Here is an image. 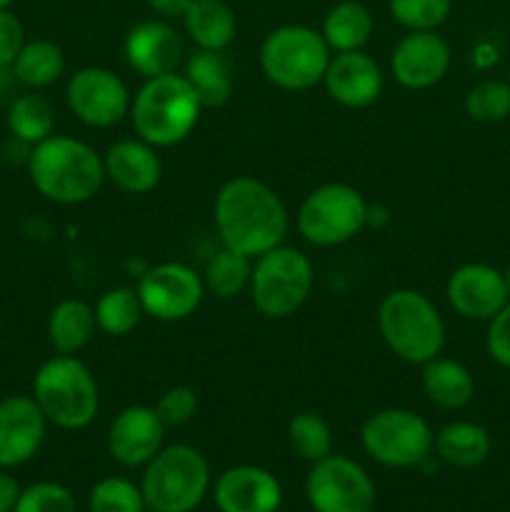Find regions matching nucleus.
<instances>
[{"label": "nucleus", "instance_id": "nucleus-31", "mask_svg": "<svg viewBox=\"0 0 510 512\" xmlns=\"http://www.w3.org/2000/svg\"><path fill=\"white\" fill-rule=\"evenodd\" d=\"M145 310L140 303L138 288H130V285H118V288L105 290L103 295L95 303V323L98 330H103L105 335H113V338H123L130 335L143 320Z\"/></svg>", "mask_w": 510, "mask_h": 512}, {"label": "nucleus", "instance_id": "nucleus-5", "mask_svg": "<svg viewBox=\"0 0 510 512\" xmlns=\"http://www.w3.org/2000/svg\"><path fill=\"white\" fill-rule=\"evenodd\" d=\"M33 400L45 420L60 430H83L100 410V388L75 355H53L33 375Z\"/></svg>", "mask_w": 510, "mask_h": 512}, {"label": "nucleus", "instance_id": "nucleus-18", "mask_svg": "<svg viewBox=\"0 0 510 512\" xmlns=\"http://www.w3.org/2000/svg\"><path fill=\"white\" fill-rule=\"evenodd\" d=\"M48 420L33 395H8L0 400V468L25 465L43 448Z\"/></svg>", "mask_w": 510, "mask_h": 512}, {"label": "nucleus", "instance_id": "nucleus-10", "mask_svg": "<svg viewBox=\"0 0 510 512\" xmlns=\"http://www.w3.org/2000/svg\"><path fill=\"white\" fill-rule=\"evenodd\" d=\"M435 433L425 418L405 408H385L360 428L363 450L385 468H420L433 458Z\"/></svg>", "mask_w": 510, "mask_h": 512}, {"label": "nucleus", "instance_id": "nucleus-41", "mask_svg": "<svg viewBox=\"0 0 510 512\" xmlns=\"http://www.w3.org/2000/svg\"><path fill=\"white\" fill-rule=\"evenodd\" d=\"M148 3L160 18L173 20V18H183L185 10H188V5L193 3V0H148Z\"/></svg>", "mask_w": 510, "mask_h": 512}, {"label": "nucleus", "instance_id": "nucleus-9", "mask_svg": "<svg viewBox=\"0 0 510 512\" xmlns=\"http://www.w3.org/2000/svg\"><path fill=\"white\" fill-rule=\"evenodd\" d=\"M298 233L315 248H335L368 225V203L348 183H325L310 190L298 208Z\"/></svg>", "mask_w": 510, "mask_h": 512}, {"label": "nucleus", "instance_id": "nucleus-33", "mask_svg": "<svg viewBox=\"0 0 510 512\" xmlns=\"http://www.w3.org/2000/svg\"><path fill=\"white\" fill-rule=\"evenodd\" d=\"M90 512H145L143 490L133 480L110 475V478L98 480L88 495Z\"/></svg>", "mask_w": 510, "mask_h": 512}, {"label": "nucleus", "instance_id": "nucleus-11", "mask_svg": "<svg viewBox=\"0 0 510 512\" xmlns=\"http://www.w3.org/2000/svg\"><path fill=\"white\" fill-rule=\"evenodd\" d=\"M305 498L315 512H373L378 503L375 483L363 465L333 453L310 465Z\"/></svg>", "mask_w": 510, "mask_h": 512}, {"label": "nucleus", "instance_id": "nucleus-15", "mask_svg": "<svg viewBox=\"0 0 510 512\" xmlns=\"http://www.w3.org/2000/svg\"><path fill=\"white\" fill-rule=\"evenodd\" d=\"M168 425L150 405H130L110 423L105 445L108 455L123 468H145L165 445Z\"/></svg>", "mask_w": 510, "mask_h": 512}, {"label": "nucleus", "instance_id": "nucleus-29", "mask_svg": "<svg viewBox=\"0 0 510 512\" xmlns=\"http://www.w3.org/2000/svg\"><path fill=\"white\" fill-rule=\"evenodd\" d=\"M15 80L28 90H45L65 73V55L53 40H25L13 63Z\"/></svg>", "mask_w": 510, "mask_h": 512}, {"label": "nucleus", "instance_id": "nucleus-7", "mask_svg": "<svg viewBox=\"0 0 510 512\" xmlns=\"http://www.w3.org/2000/svg\"><path fill=\"white\" fill-rule=\"evenodd\" d=\"M140 490L148 510L193 512L210 490V465L190 445H168L145 465Z\"/></svg>", "mask_w": 510, "mask_h": 512}, {"label": "nucleus", "instance_id": "nucleus-26", "mask_svg": "<svg viewBox=\"0 0 510 512\" xmlns=\"http://www.w3.org/2000/svg\"><path fill=\"white\" fill-rule=\"evenodd\" d=\"M183 75L203 108H223L233 95V68L225 53L198 50L185 60Z\"/></svg>", "mask_w": 510, "mask_h": 512}, {"label": "nucleus", "instance_id": "nucleus-32", "mask_svg": "<svg viewBox=\"0 0 510 512\" xmlns=\"http://www.w3.org/2000/svg\"><path fill=\"white\" fill-rule=\"evenodd\" d=\"M288 445L310 465L333 453V430L318 413H298L288 423Z\"/></svg>", "mask_w": 510, "mask_h": 512}, {"label": "nucleus", "instance_id": "nucleus-46", "mask_svg": "<svg viewBox=\"0 0 510 512\" xmlns=\"http://www.w3.org/2000/svg\"><path fill=\"white\" fill-rule=\"evenodd\" d=\"M278 512H280V510H278Z\"/></svg>", "mask_w": 510, "mask_h": 512}, {"label": "nucleus", "instance_id": "nucleus-25", "mask_svg": "<svg viewBox=\"0 0 510 512\" xmlns=\"http://www.w3.org/2000/svg\"><path fill=\"white\" fill-rule=\"evenodd\" d=\"M423 390L433 405L460 410L473 400L475 380L463 363L453 358H433L423 365Z\"/></svg>", "mask_w": 510, "mask_h": 512}, {"label": "nucleus", "instance_id": "nucleus-23", "mask_svg": "<svg viewBox=\"0 0 510 512\" xmlns=\"http://www.w3.org/2000/svg\"><path fill=\"white\" fill-rule=\"evenodd\" d=\"M433 453L450 468L473 470L488 460L490 435L483 425L455 420L435 433Z\"/></svg>", "mask_w": 510, "mask_h": 512}, {"label": "nucleus", "instance_id": "nucleus-19", "mask_svg": "<svg viewBox=\"0 0 510 512\" xmlns=\"http://www.w3.org/2000/svg\"><path fill=\"white\" fill-rule=\"evenodd\" d=\"M213 500L220 512H278L283 485L260 465H235L215 480Z\"/></svg>", "mask_w": 510, "mask_h": 512}, {"label": "nucleus", "instance_id": "nucleus-14", "mask_svg": "<svg viewBox=\"0 0 510 512\" xmlns=\"http://www.w3.org/2000/svg\"><path fill=\"white\" fill-rule=\"evenodd\" d=\"M450 45L438 30H410L390 53V73L408 90H428L448 75Z\"/></svg>", "mask_w": 510, "mask_h": 512}, {"label": "nucleus", "instance_id": "nucleus-34", "mask_svg": "<svg viewBox=\"0 0 510 512\" xmlns=\"http://www.w3.org/2000/svg\"><path fill=\"white\" fill-rule=\"evenodd\" d=\"M465 113L478 123H503L510 118V85L503 80H480L465 95Z\"/></svg>", "mask_w": 510, "mask_h": 512}, {"label": "nucleus", "instance_id": "nucleus-16", "mask_svg": "<svg viewBox=\"0 0 510 512\" xmlns=\"http://www.w3.org/2000/svg\"><path fill=\"white\" fill-rule=\"evenodd\" d=\"M448 303L460 318L488 323L510 303L505 273L485 263H468L453 270L445 285Z\"/></svg>", "mask_w": 510, "mask_h": 512}, {"label": "nucleus", "instance_id": "nucleus-22", "mask_svg": "<svg viewBox=\"0 0 510 512\" xmlns=\"http://www.w3.org/2000/svg\"><path fill=\"white\" fill-rule=\"evenodd\" d=\"M183 25L198 50L225 53L238 35V20L225 0H193L185 10Z\"/></svg>", "mask_w": 510, "mask_h": 512}, {"label": "nucleus", "instance_id": "nucleus-42", "mask_svg": "<svg viewBox=\"0 0 510 512\" xmlns=\"http://www.w3.org/2000/svg\"><path fill=\"white\" fill-rule=\"evenodd\" d=\"M15 83H18V80H15L13 68H0V98H3L5 93H10V88H13Z\"/></svg>", "mask_w": 510, "mask_h": 512}, {"label": "nucleus", "instance_id": "nucleus-27", "mask_svg": "<svg viewBox=\"0 0 510 512\" xmlns=\"http://www.w3.org/2000/svg\"><path fill=\"white\" fill-rule=\"evenodd\" d=\"M375 30L373 13L358 0H340L325 13L323 38L333 53L363 50L370 43Z\"/></svg>", "mask_w": 510, "mask_h": 512}, {"label": "nucleus", "instance_id": "nucleus-6", "mask_svg": "<svg viewBox=\"0 0 510 512\" xmlns=\"http://www.w3.org/2000/svg\"><path fill=\"white\" fill-rule=\"evenodd\" d=\"M333 50L323 33L310 25H280L260 45V70L275 88L303 93L323 85Z\"/></svg>", "mask_w": 510, "mask_h": 512}, {"label": "nucleus", "instance_id": "nucleus-17", "mask_svg": "<svg viewBox=\"0 0 510 512\" xmlns=\"http://www.w3.org/2000/svg\"><path fill=\"white\" fill-rule=\"evenodd\" d=\"M123 53L130 70H135L143 80L178 73L185 55L183 35L165 18L140 20L125 35Z\"/></svg>", "mask_w": 510, "mask_h": 512}, {"label": "nucleus", "instance_id": "nucleus-24", "mask_svg": "<svg viewBox=\"0 0 510 512\" xmlns=\"http://www.w3.org/2000/svg\"><path fill=\"white\" fill-rule=\"evenodd\" d=\"M95 330H98L95 308L85 300H60L48 315V340L55 353L60 355L80 353L93 340Z\"/></svg>", "mask_w": 510, "mask_h": 512}, {"label": "nucleus", "instance_id": "nucleus-13", "mask_svg": "<svg viewBox=\"0 0 510 512\" xmlns=\"http://www.w3.org/2000/svg\"><path fill=\"white\" fill-rule=\"evenodd\" d=\"M135 288H138L145 315L160 323L188 320L205 298L203 275L195 273L185 263L148 265Z\"/></svg>", "mask_w": 510, "mask_h": 512}, {"label": "nucleus", "instance_id": "nucleus-4", "mask_svg": "<svg viewBox=\"0 0 510 512\" xmlns=\"http://www.w3.org/2000/svg\"><path fill=\"white\" fill-rule=\"evenodd\" d=\"M378 330L390 353L410 365L438 358L445 345V323L433 300L420 290L398 288L378 308Z\"/></svg>", "mask_w": 510, "mask_h": 512}, {"label": "nucleus", "instance_id": "nucleus-3", "mask_svg": "<svg viewBox=\"0 0 510 512\" xmlns=\"http://www.w3.org/2000/svg\"><path fill=\"white\" fill-rule=\"evenodd\" d=\"M203 103L183 73L148 78L130 103V123L135 135L155 148L183 143L198 125Z\"/></svg>", "mask_w": 510, "mask_h": 512}, {"label": "nucleus", "instance_id": "nucleus-35", "mask_svg": "<svg viewBox=\"0 0 510 512\" xmlns=\"http://www.w3.org/2000/svg\"><path fill=\"white\" fill-rule=\"evenodd\" d=\"M390 18L410 30H438L453 10V0H388Z\"/></svg>", "mask_w": 510, "mask_h": 512}, {"label": "nucleus", "instance_id": "nucleus-8", "mask_svg": "<svg viewBox=\"0 0 510 512\" xmlns=\"http://www.w3.org/2000/svg\"><path fill=\"white\" fill-rule=\"evenodd\" d=\"M315 273L308 255L290 245H278L253 260L248 293L263 318L283 320L298 313L313 293Z\"/></svg>", "mask_w": 510, "mask_h": 512}, {"label": "nucleus", "instance_id": "nucleus-38", "mask_svg": "<svg viewBox=\"0 0 510 512\" xmlns=\"http://www.w3.org/2000/svg\"><path fill=\"white\" fill-rule=\"evenodd\" d=\"M25 45V28L10 8L0 10V68H13Z\"/></svg>", "mask_w": 510, "mask_h": 512}, {"label": "nucleus", "instance_id": "nucleus-36", "mask_svg": "<svg viewBox=\"0 0 510 512\" xmlns=\"http://www.w3.org/2000/svg\"><path fill=\"white\" fill-rule=\"evenodd\" d=\"M13 512H78V503L65 485L40 480L23 488Z\"/></svg>", "mask_w": 510, "mask_h": 512}, {"label": "nucleus", "instance_id": "nucleus-37", "mask_svg": "<svg viewBox=\"0 0 510 512\" xmlns=\"http://www.w3.org/2000/svg\"><path fill=\"white\" fill-rule=\"evenodd\" d=\"M155 410L168 428H180V425L190 423L198 413V393L188 385H175L160 395Z\"/></svg>", "mask_w": 510, "mask_h": 512}, {"label": "nucleus", "instance_id": "nucleus-40", "mask_svg": "<svg viewBox=\"0 0 510 512\" xmlns=\"http://www.w3.org/2000/svg\"><path fill=\"white\" fill-rule=\"evenodd\" d=\"M20 493H23V488H20L18 480L10 475V470L0 468V512H13Z\"/></svg>", "mask_w": 510, "mask_h": 512}, {"label": "nucleus", "instance_id": "nucleus-43", "mask_svg": "<svg viewBox=\"0 0 510 512\" xmlns=\"http://www.w3.org/2000/svg\"><path fill=\"white\" fill-rule=\"evenodd\" d=\"M15 0H0V10H5V8H10V5H13Z\"/></svg>", "mask_w": 510, "mask_h": 512}, {"label": "nucleus", "instance_id": "nucleus-12", "mask_svg": "<svg viewBox=\"0 0 510 512\" xmlns=\"http://www.w3.org/2000/svg\"><path fill=\"white\" fill-rule=\"evenodd\" d=\"M65 103L68 110L88 128H113L125 115H130V95L128 85L113 70L88 65L70 75L65 85Z\"/></svg>", "mask_w": 510, "mask_h": 512}, {"label": "nucleus", "instance_id": "nucleus-20", "mask_svg": "<svg viewBox=\"0 0 510 512\" xmlns=\"http://www.w3.org/2000/svg\"><path fill=\"white\" fill-rule=\"evenodd\" d=\"M385 85V75L380 65L363 50L335 53L325 70L323 88L338 105L350 110H360L373 105L380 98Z\"/></svg>", "mask_w": 510, "mask_h": 512}, {"label": "nucleus", "instance_id": "nucleus-45", "mask_svg": "<svg viewBox=\"0 0 510 512\" xmlns=\"http://www.w3.org/2000/svg\"><path fill=\"white\" fill-rule=\"evenodd\" d=\"M3 163H5V160H3V148H0V168H3Z\"/></svg>", "mask_w": 510, "mask_h": 512}, {"label": "nucleus", "instance_id": "nucleus-28", "mask_svg": "<svg viewBox=\"0 0 510 512\" xmlns=\"http://www.w3.org/2000/svg\"><path fill=\"white\" fill-rule=\"evenodd\" d=\"M5 125L10 138L38 145L55 133V108L45 95H40V90H28L10 100Z\"/></svg>", "mask_w": 510, "mask_h": 512}, {"label": "nucleus", "instance_id": "nucleus-39", "mask_svg": "<svg viewBox=\"0 0 510 512\" xmlns=\"http://www.w3.org/2000/svg\"><path fill=\"white\" fill-rule=\"evenodd\" d=\"M490 358L498 365L510 370V303L500 310L495 318L488 320V335H485Z\"/></svg>", "mask_w": 510, "mask_h": 512}, {"label": "nucleus", "instance_id": "nucleus-30", "mask_svg": "<svg viewBox=\"0 0 510 512\" xmlns=\"http://www.w3.org/2000/svg\"><path fill=\"white\" fill-rule=\"evenodd\" d=\"M250 273H253V258L220 245V250L210 255L200 275H203L205 293L230 300L248 290Z\"/></svg>", "mask_w": 510, "mask_h": 512}, {"label": "nucleus", "instance_id": "nucleus-1", "mask_svg": "<svg viewBox=\"0 0 510 512\" xmlns=\"http://www.w3.org/2000/svg\"><path fill=\"white\" fill-rule=\"evenodd\" d=\"M213 223L220 245L255 260L285 243L290 215L283 198L268 183L238 175L223 183L215 195Z\"/></svg>", "mask_w": 510, "mask_h": 512}, {"label": "nucleus", "instance_id": "nucleus-44", "mask_svg": "<svg viewBox=\"0 0 510 512\" xmlns=\"http://www.w3.org/2000/svg\"><path fill=\"white\" fill-rule=\"evenodd\" d=\"M505 283H508V293H510V265H508V270H505Z\"/></svg>", "mask_w": 510, "mask_h": 512}, {"label": "nucleus", "instance_id": "nucleus-2", "mask_svg": "<svg viewBox=\"0 0 510 512\" xmlns=\"http://www.w3.org/2000/svg\"><path fill=\"white\" fill-rule=\"evenodd\" d=\"M25 168L33 188L58 205L88 203L105 183L103 158L88 143L70 135L53 133L33 145Z\"/></svg>", "mask_w": 510, "mask_h": 512}, {"label": "nucleus", "instance_id": "nucleus-21", "mask_svg": "<svg viewBox=\"0 0 510 512\" xmlns=\"http://www.w3.org/2000/svg\"><path fill=\"white\" fill-rule=\"evenodd\" d=\"M105 180L130 195H145L158 188L163 178V160L158 148L140 138L118 140L103 155Z\"/></svg>", "mask_w": 510, "mask_h": 512}]
</instances>
